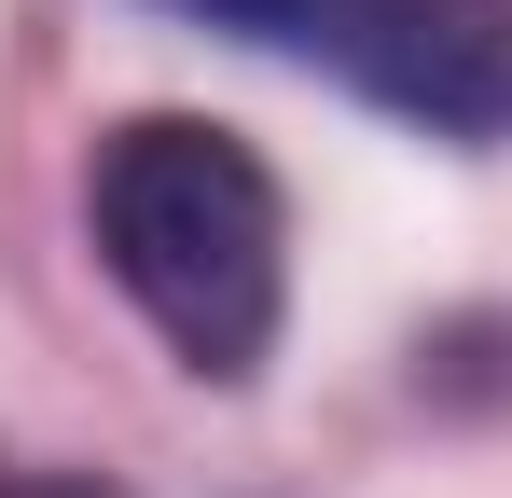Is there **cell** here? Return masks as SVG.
I'll use <instances>...</instances> for the list:
<instances>
[{"mask_svg":"<svg viewBox=\"0 0 512 498\" xmlns=\"http://www.w3.org/2000/svg\"><path fill=\"white\" fill-rule=\"evenodd\" d=\"M84 236L111 291L180 346V374H208V388L263 374L277 305H291V208L236 125H208V111L111 125L84 166Z\"/></svg>","mask_w":512,"mask_h":498,"instance_id":"cell-1","label":"cell"},{"mask_svg":"<svg viewBox=\"0 0 512 498\" xmlns=\"http://www.w3.org/2000/svg\"><path fill=\"white\" fill-rule=\"evenodd\" d=\"M277 42L429 139H512V0H291Z\"/></svg>","mask_w":512,"mask_h":498,"instance_id":"cell-2","label":"cell"},{"mask_svg":"<svg viewBox=\"0 0 512 498\" xmlns=\"http://www.w3.org/2000/svg\"><path fill=\"white\" fill-rule=\"evenodd\" d=\"M180 14H208V28H250V42H277V28H291V0H180Z\"/></svg>","mask_w":512,"mask_h":498,"instance_id":"cell-3","label":"cell"},{"mask_svg":"<svg viewBox=\"0 0 512 498\" xmlns=\"http://www.w3.org/2000/svg\"><path fill=\"white\" fill-rule=\"evenodd\" d=\"M0 498H42V485H0Z\"/></svg>","mask_w":512,"mask_h":498,"instance_id":"cell-4","label":"cell"}]
</instances>
